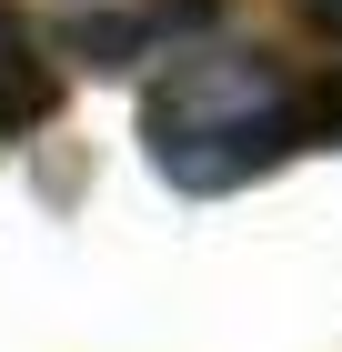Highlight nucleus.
I'll list each match as a JSON object with an SVG mask.
<instances>
[{
	"label": "nucleus",
	"mask_w": 342,
	"mask_h": 352,
	"mask_svg": "<svg viewBox=\"0 0 342 352\" xmlns=\"http://www.w3.org/2000/svg\"><path fill=\"white\" fill-rule=\"evenodd\" d=\"M302 131H312V101H292V81L262 51L161 60V91L141 101V141H151L161 182H182V191L252 182V171H272Z\"/></svg>",
	"instance_id": "1"
},
{
	"label": "nucleus",
	"mask_w": 342,
	"mask_h": 352,
	"mask_svg": "<svg viewBox=\"0 0 342 352\" xmlns=\"http://www.w3.org/2000/svg\"><path fill=\"white\" fill-rule=\"evenodd\" d=\"M211 30V0H151V10H91L71 21V51L101 71H141V60H182V41Z\"/></svg>",
	"instance_id": "2"
},
{
	"label": "nucleus",
	"mask_w": 342,
	"mask_h": 352,
	"mask_svg": "<svg viewBox=\"0 0 342 352\" xmlns=\"http://www.w3.org/2000/svg\"><path fill=\"white\" fill-rule=\"evenodd\" d=\"M51 101H61V81L41 71V51L21 41V21L0 10V131H30V121H41Z\"/></svg>",
	"instance_id": "3"
},
{
	"label": "nucleus",
	"mask_w": 342,
	"mask_h": 352,
	"mask_svg": "<svg viewBox=\"0 0 342 352\" xmlns=\"http://www.w3.org/2000/svg\"><path fill=\"white\" fill-rule=\"evenodd\" d=\"M302 21H312L322 41H342V0H302Z\"/></svg>",
	"instance_id": "4"
},
{
	"label": "nucleus",
	"mask_w": 342,
	"mask_h": 352,
	"mask_svg": "<svg viewBox=\"0 0 342 352\" xmlns=\"http://www.w3.org/2000/svg\"><path fill=\"white\" fill-rule=\"evenodd\" d=\"M312 131H332V141H342V81H332V91L312 101Z\"/></svg>",
	"instance_id": "5"
}]
</instances>
